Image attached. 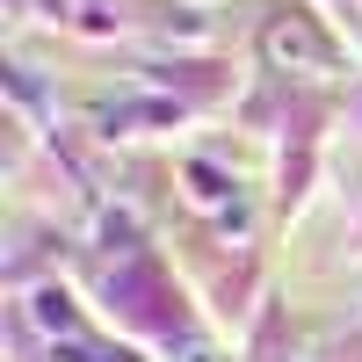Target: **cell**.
I'll return each instance as SVG.
<instances>
[{
    "mask_svg": "<svg viewBox=\"0 0 362 362\" xmlns=\"http://www.w3.org/2000/svg\"><path fill=\"white\" fill-rule=\"evenodd\" d=\"M268 58L290 66V73H326L334 66V44H326L305 15H283V22H268Z\"/></svg>",
    "mask_w": 362,
    "mask_h": 362,
    "instance_id": "6da1fadb",
    "label": "cell"
},
{
    "mask_svg": "<svg viewBox=\"0 0 362 362\" xmlns=\"http://www.w3.org/2000/svg\"><path fill=\"white\" fill-rule=\"evenodd\" d=\"M29 319H37L51 341H73V334H80V319H73V297H66V290H37V297H29Z\"/></svg>",
    "mask_w": 362,
    "mask_h": 362,
    "instance_id": "7a4b0ae2",
    "label": "cell"
},
{
    "mask_svg": "<svg viewBox=\"0 0 362 362\" xmlns=\"http://www.w3.org/2000/svg\"><path fill=\"white\" fill-rule=\"evenodd\" d=\"M189 189H196V203H210V210H232V181L210 167V160H196V167H189Z\"/></svg>",
    "mask_w": 362,
    "mask_h": 362,
    "instance_id": "3957f363",
    "label": "cell"
},
{
    "mask_svg": "<svg viewBox=\"0 0 362 362\" xmlns=\"http://www.w3.org/2000/svg\"><path fill=\"white\" fill-rule=\"evenodd\" d=\"M95 116H102V124H174L167 102H145V109H138V102H102Z\"/></svg>",
    "mask_w": 362,
    "mask_h": 362,
    "instance_id": "277c9868",
    "label": "cell"
},
{
    "mask_svg": "<svg viewBox=\"0 0 362 362\" xmlns=\"http://www.w3.org/2000/svg\"><path fill=\"white\" fill-rule=\"evenodd\" d=\"M181 362H218V348H203V341H189V348H181Z\"/></svg>",
    "mask_w": 362,
    "mask_h": 362,
    "instance_id": "5b68a950",
    "label": "cell"
}]
</instances>
